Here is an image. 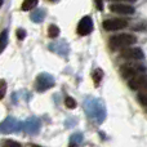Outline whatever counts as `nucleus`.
I'll list each match as a JSON object with an SVG mask.
<instances>
[{
  "instance_id": "obj_13",
  "label": "nucleus",
  "mask_w": 147,
  "mask_h": 147,
  "mask_svg": "<svg viewBox=\"0 0 147 147\" xmlns=\"http://www.w3.org/2000/svg\"><path fill=\"white\" fill-rule=\"evenodd\" d=\"M65 105H66V107L67 109H75L76 107V101L72 98V97H70V96H67L66 98H65Z\"/></svg>"
},
{
  "instance_id": "obj_8",
  "label": "nucleus",
  "mask_w": 147,
  "mask_h": 147,
  "mask_svg": "<svg viewBox=\"0 0 147 147\" xmlns=\"http://www.w3.org/2000/svg\"><path fill=\"white\" fill-rule=\"evenodd\" d=\"M7 44H8V30H3L0 32V54L4 52Z\"/></svg>"
},
{
  "instance_id": "obj_3",
  "label": "nucleus",
  "mask_w": 147,
  "mask_h": 147,
  "mask_svg": "<svg viewBox=\"0 0 147 147\" xmlns=\"http://www.w3.org/2000/svg\"><path fill=\"white\" fill-rule=\"evenodd\" d=\"M120 57L127 61H141L145 58V53L138 47H127L120 51Z\"/></svg>"
},
{
  "instance_id": "obj_19",
  "label": "nucleus",
  "mask_w": 147,
  "mask_h": 147,
  "mask_svg": "<svg viewBox=\"0 0 147 147\" xmlns=\"http://www.w3.org/2000/svg\"><path fill=\"white\" fill-rule=\"evenodd\" d=\"M3 4H4V0H0V8L3 7Z\"/></svg>"
},
{
  "instance_id": "obj_11",
  "label": "nucleus",
  "mask_w": 147,
  "mask_h": 147,
  "mask_svg": "<svg viewBox=\"0 0 147 147\" xmlns=\"http://www.w3.org/2000/svg\"><path fill=\"white\" fill-rule=\"evenodd\" d=\"M102 78H103V71H102L101 69H97L96 71L93 72V81H94V85H98V84L102 81Z\"/></svg>"
},
{
  "instance_id": "obj_14",
  "label": "nucleus",
  "mask_w": 147,
  "mask_h": 147,
  "mask_svg": "<svg viewBox=\"0 0 147 147\" xmlns=\"http://www.w3.org/2000/svg\"><path fill=\"white\" fill-rule=\"evenodd\" d=\"M7 93V81L4 79H0V99H3Z\"/></svg>"
},
{
  "instance_id": "obj_5",
  "label": "nucleus",
  "mask_w": 147,
  "mask_h": 147,
  "mask_svg": "<svg viewBox=\"0 0 147 147\" xmlns=\"http://www.w3.org/2000/svg\"><path fill=\"white\" fill-rule=\"evenodd\" d=\"M128 86L130 90H141V89L147 88V74L142 72L130 78L128 81Z\"/></svg>"
},
{
  "instance_id": "obj_16",
  "label": "nucleus",
  "mask_w": 147,
  "mask_h": 147,
  "mask_svg": "<svg viewBox=\"0 0 147 147\" xmlns=\"http://www.w3.org/2000/svg\"><path fill=\"white\" fill-rule=\"evenodd\" d=\"M25 35H26L25 30H23V28H18V30H17V36H18V39H20V40H23V39H25Z\"/></svg>"
},
{
  "instance_id": "obj_12",
  "label": "nucleus",
  "mask_w": 147,
  "mask_h": 147,
  "mask_svg": "<svg viewBox=\"0 0 147 147\" xmlns=\"http://www.w3.org/2000/svg\"><path fill=\"white\" fill-rule=\"evenodd\" d=\"M48 35L51 36V38H57V36L59 35V28L58 26L56 25H51L48 27Z\"/></svg>"
},
{
  "instance_id": "obj_15",
  "label": "nucleus",
  "mask_w": 147,
  "mask_h": 147,
  "mask_svg": "<svg viewBox=\"0 0 147 147\" xmlns=\"http://www.w3.org/2000/svg\"><path fill=\"white\" fill-rule=\"evenodd\" d=\"M1 146H10V147H17V146H21V143L16 142V141H10V140H5L1 142Z\"/></svg>"
},
{
  "instance_id": "obj_1",
  "label": "nucleus",
  "mask_w": 147,
  "mask_h": 147,
  "mask_svg": "<svg viewBox=\"0 0 147 147\" xmlns=\"http://www.w3.org/2000/svg\"><path fill=\"white\" fill-rule=\"evenodd\" d=\"M137 43V36L133 34L123 32L117 34L110 38L109 40V47L112 51H121V49L127 48V47H132Z\"/></svg>"
},
{
  "instance_id": "obj_20",
  "label": "nucleus",
  "mask_w": 147,
  "mask_h": 147,
  "mask_svg": "<svg viewBox=\"0 0 147 147\" xmlns=\"http://www.w3.org/2000/svg\"><path fill=\"white\" fill-rule=\"evenodd\" d=\"M49 1H56V0H49Z\"/></svg>"
},
{
  "instance_id": "obj_7",
  "label": "nucleus",
  "mask_w": 147,
  "mask_h": 147,
  "mask_svg": "<svg viewBox=\"0 0 147 147\" xmlns=\"http://www.w3.org/2000/svg\"><path fill=\"white\" fill-rule=\"evenodd\" d=\"M92 30H93V21H92V18L89 16L83 17L78 25V34L80 36H86L92 32Z\"/></svg>"
},
{
  "instance_id": "obj_10",
  "label": "nucleus",
  "mask_w": 147,
  "mask_h": 147,
  "mask_svg": "<svg viewBox=\"0 0 147 147\" xmlns=\"http://www.w3.org/2000/svg\"><path fill=\"white\" fill-rule=\"evenodd\" d=\"M138 102H140L142 106L147 107V88L141 89L140 94H138Z\"/></svg>"
},
{
  "instance_id": "obj_18",
  "label": "nucleus",
  "mask_w": 147,
  "mask_h": 147,
  "mask_svg": "<svg viewBox=\"0 0 147 147\" xmlns=\"http://www.w3.org/2000/svg\"><path fill=\"white\" fill-rule=\"evenodd\" d=\"M110 1H121V3H134L137 0H110Z\"/></svg>"
},
{
  "instance_id": "obj_9",
  "label": "nucleus",
  "mask_w": 147,
  "mask_h": 147,
  "mask_svg": "<svg viewBox=\"0 0 147 147\" xmlns=\"http://www.w3.org/2000/svg\"><path fill=\"white\" fill-rule=\"evenodd\" d=\"M38 3H39V0H23V3H22V10H25V12H27V10H31V9H34V8L38 5Z\"/></svg>"
},
{
  "instance_id": "obj_17",
  "label": "nucleus",
  "mask_w": 147,
  "mask_h": 147,
  "mask_svg": "<svg viewBox=\"0 0 147 147\" xmlns=\"http://www.w3.org/2000/svg\"><path fill=\"white\" fill-rule=\"evenodd\" d=\"M94 1L97 3V4H96L97 9H99V10H102V9H103V5H102V0H94Z\"/></svg>"
},
{
  "instance_id": "obj_4",
  "label": "nucleus",
  "mask_w": 147,
  "mask_h": 147,
  "mask_svg": "<svg viewBox=\"0 0 147 147\" xmlns=\"http://www.w3.org/2000/svg\"><path fill=\"white\" fill-rule=\"evenodd\" d=\"M128 25H129V21L125 18H110V20L103 21L102 23L106 31H119L128 27Z\"/></svg>"
},
{
  "instance_id": "obj_6",
  "label": "nucleus",
  "mask_w": 147,
  "mask_h": 147,
  "mask_svg": "<svg viewBox=\"0 0 147 147\" xmlns=\"http://www.w3.org/2000/svg\"><path fill=\"white\" fill-rule=\"evenodd\" d=\"M110 10L115 14L123 16H132L136 13V8L130 4H121V1H114V4L110 5Z\"/></svg>"
},
{
  "instance_id": "obj_2",
  "label": "nucleus",
  "mask_w": 147,
  "mask_h": 147,
  "mask_svg": "<svg viewBox=\"0 0 147 147\" xmlns=\"http://www.w3.org/2000/svg\"><path fill=\"white\" fill-rule=\"evenodd\" d=\"M145 71H146V67L143 65L137 63V62H132V61L120 66V74L123 75L124 79H130L133 76L138 75V74H142Z\"/></svg>"
}]
</instances>
